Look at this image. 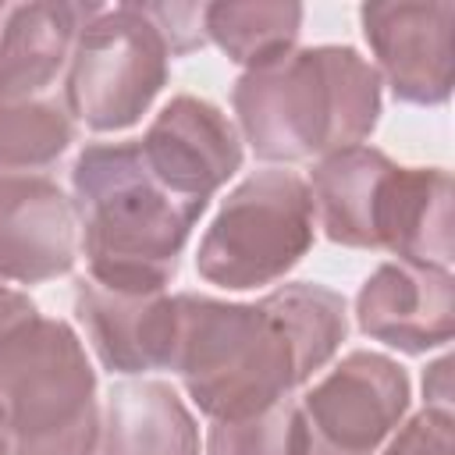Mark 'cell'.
Segmentation results:
<instances>
[{
	"label": "cell",
	"instance_id": "cell-1",
	"mask_svg": "<svg viewBox=\"0 0 455 455\" xmlns=\"http://www.w3.org/2000/svg\"><path fill=\"white\" fill-rule=\"evenodd\" d=\"M345 334V299L323 284H281L259 302L181 291L167 370L210 419H245L291 398L334 359Z\"/></svg>",
	"mask_w": 455,
	"mask_h": 455
},
{
	"label": "cell",
	"instance_id": "cell-2",
	"mask_svg": "<svg viewBox=\"0 0 455 455\" xmlns=\"http://www.w3.org/2000/svg\"><path fill=\"white\" fill-rule=\"evenodd\" d=\"M71 188L89 277L114 291H164L206 203L164 185L142 160L139 139L85 146Z\"/></svg>",
	"mask_w": 455,
	"mask_h": 455
},
{
	"label": "cell",
	"instance_id": "cell-3",
	"mask_svg": "<svg viewBox=\"0 0 455 455\" xmlns=\"http://www.w3.org/2000/svg\"><path fill=\"white\" fill-rule=\"evenodd\" d=\"M259 160L295 164L363 146L380 117V75L352 46H306L242 71L231 89Z\"/></svg>",
	"mask_w": 455,
	"mask_h": 455
},
{
	"label": "cell",
	"instance_id": "cell-4",
	"mask_svg": "<svg viewBox=\"0 0 455 455\" xmlns=\"http://www.w3.org/2000/svg\"><path fill=\"white\" fill-rule=\"evenodd\" d=\"M306 185L331 242L451 270V174L444 167H402L373 146H348L320 156Z\"/></svg>",
	"mask_w": 455,
	"mask_h": 455
},
{
	"label": "cell",
	"instance_id": "cell-5",
	"mask_svg": "<svg viewBox=\"0 0 455 455\" xmlns=\"http://www.w3.org/2000/svg\"><path fill=\"white\" fill-rule=\"evenodd\" d=\"M0 412L14 455H96V370L71 323L36 309L0 334Z\"/></svg>",
	"mask_w": 455,
	"mask_h": 455
},
{
	"label": "cell",
	"instance_id": "cell-6",
	"mask_svg": "<svg viewBox=\"0 0 455 455\" xmlns=\"http://www.w3.org/2000/svg\"><path fill=\"white\" fill-rule=\"evenodd\" d=\"M171 39L156 4L100 7L75 39L64 103L92 132L132 128L171 75Z\"/></svg>",
	"mask_w": 455,
	"mask_h": 455
},
{
	"label": "cell",
	"instance_id": "cell-7",
	"mask_svg": "<svg viewBox=\"0 0 455 455\" xmlns=\"http://www.w3.org/2000/svg\"><path fill=\"white\" fill-rule=\"evenodd\" d=\"M316 213L306 178L284 167L249 174L199 238L196 270L210 284L245 291L281 281L313 245Z\"/></svg>",
	"mask_w": 455,
	"mask_h": 455
},
{
	"label": "cell",
	"instance_id": "cell-8",
	"mask_svg": "<svg viewBox=\"0 0 455 455\" xmlns=\"http://www.w3.org/2000/svg\"><path fill=\"white\" fill-rule=\"evenodd\" d=\"M405 409V370L380 352H348L299 402L306 455H377Z\"/></svg>",
	"mask_w": 455,
	"mask_h": 455
},
{
	"label": "cell",
	"instance_id": "cell-9",
	"mask_svg": "<svg viewBox=\"0 0 455 455\" xmlns=\"http://www.w3.org/2000/svg\"><path fill=\"white\" fill-rule=\"evenodd\" d=\"M359 21L395 100L437 107L451 96L455 4H366Z\"/></svg>",
	"mask_w": 455,
	"mask_h": 455
},
{
	"label": "cell",
	"instance_id": "cell-10",
	"mask_svg": "<svg viewBox=\"0 0 455 455\" xmlns=\"http://www.w3.org/2000/svg\"><path fill=\"white\" fill-rule=\"evenodd\" d=\"M149 171L185 199L210 196L242 167V139L231 117L199 96H174L139 139Z\"/></svg>",
	"mask_w": 455,
	"mask_h": 455
},
{
	"label": "cell",
	"instance_id": "cell-11",
	"mask_svg": "<svg viewBox=\"0 0 455 455\" xmlns=\"http://www.w3.org/2000/svg\"><path fill=\"white\" fill-rule=\"evenodd\" d=\"M359 331L405 355L441 348L455 334V277L451 270L416 263H380L355 295Z\"/></svg>",
	"mask_w": 455,
	"mask_h": 455
},
{
	"label": "cell",
	"instance_id": "cell-12",
	"mask_svg": "<svg viewBox=\"0 0 455 455\" xmlns=\"http://www.w3.org/2000/svg\"><path fill=\"white\" fill-rule=\"evenodd\" d=\"M78 259V217L46 174L0 178V284H39Z\"/></svg>",
	"mask_w": 455,
	"mask_h": 455
},
{
	"label": "cell",
	"instance_id": "cell-13",
	"mask_svg": "<svg viewBox=\"0 0 455 455\" xmlns=\"http://www.w3.org/2000/svg\"><path fill=\"white\" fill-rule=\"evenodd\" d=\"M75 316L110 373H146L171 363L174 295L167 291H114L78 277Z\"/></svg>",
	"mask_w": 455,
	"mask_h": 455
},
{
	"label": "cell",
	"instance_id": "cell-14",
	"mask_svg": "<svg viewBox=\"0 0 455 455\" xmlns=\"http://www.w3.org/2000/svg\"><path fill=\"white\" fill-rule=\"evenodd\" d=\"M100 4H0V100L46 96Z\"/></svg>",
	"mask_w": 455,
	"mask_h": 455
},
{
	"label": "cell",
	"instance_id": "cell-15",
	"mask_svg": "<svg viewBox=\"0 0 455 455\" xmlns=\"http://www.w3.org/2000/svg\"><path fill=\"white\" fill-rule=\"evenodd\" d=\"M96 455H199V427L164 380H117L100 416Z\"/></svg>",
	"mask_w": 455,
	"mask_h": 455
},
{
	"label": "cell",
	"instance_id": "cell-16",
	"mask_svg": "<svg viewBox=\"0 0 455 455\" xmlns=\"http://www.w3.org/2000/svg\"><path fill=\"white\" fill-rule=\"evenodd\" d=\"M203 28L206 39H213L235 64L249 71L295 50L302 32V4H206Z\"/></svg>",
	"mask_w": 455,
	"mask_h": 455
},
{
	"label": "cell",
	"instance_id": "cell-17",
	"mask_svg": "<svg viewBox=\"0 0 455 455\" xmlns=\"http://www.w3.org/2000/svg\"><path fill=\"white\" fill-rule=\"evenodd\" d=\"M75 142V117L53 92L0 100V178L39 174Z\"/></svg>",
	"mask_w": 455,
	"mask_h": 455
},
{
	"label": "cell",
	"instance_id": "cell-18",
	"mask_svg": "<svg viewBox=\"0 0 455 455\" xmlns=\"http://www.w3.org/2000/svg\"><path fill=\"white\" fill-rule=\"evenodd\" d=\"M206 455H306V423L299 402L281 398L277 405L245 419H213Z\"/></svg>",
	"mask_w": 455,
	"mask_h": 455
},
{
	"label": "cell",
	"instance_id": "cell-19",
	"mask_svg": "<svg viewBox=\"0 0 455 455\" xmlns=\"http://www.w3.org/2000/svg\"><path fill=\"white\" fill-rule=\"evenodd\" d=\"M384 448V455H455V419L451 409H419Z\"/></svg>",
	"mask_w": 455,
	"mask_h": 455
},
{
	"label": "cell",
	"instance_id": "cell-20",
	"mask_svg": "<svg viewBox=\"0 0 455 455\" xmlns=\"http://www.w3.org/2000/svg\"><path fill=\"white\" fill-rule=\"evenodd\" d=\"M423 395H427V405H434V409H451V355L437 359V363L423 373Z\"/></svg>",
	"mask_w": 455,
	"mask_h": 455
},
{
	"label": "cell",
	"instance_id": "cell-21",
	"mask_svg": "<svg viewBox=\"0 0 455 455\" xmlns=\"http://www.w3.org/2000/svg\"><path fill=\"white\" fill-rule=\"evenodd\" d=\"M28 313H36V302H32L25 291H14V288L0 284V334H4L11 323H18L21 316H28Z\"/></svg>",
	"mask_w": 455,
	"mask_h": 455
},
{
	"label": "cell",
	"instance_id": "cell-22",
	"mask_svg": "<svg viewBox=\"0 0 455 455\" xmlns=\"http://www.w3.org/2000/svg\"><path fill=\"white\" fill-rule=\"evenodd\" d=\"M0 455H14V444H11V430H7L4 412H0Z\"/></svg>",
	"mask_w": 455,
	"mask_h": 455
}]
</instances>
